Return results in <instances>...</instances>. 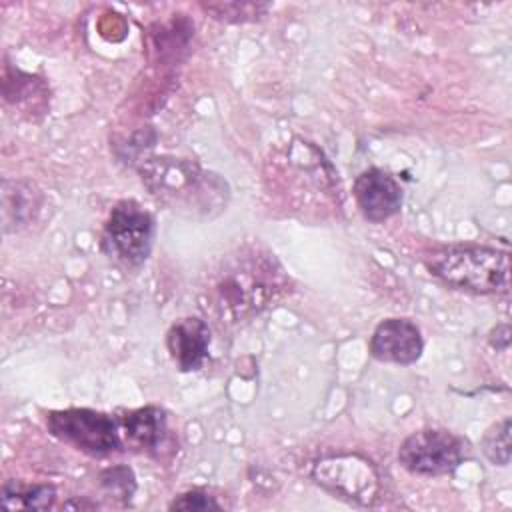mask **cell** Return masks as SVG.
Masks as SVG:
<instances>
[{
  "label": "cell",
  "mask_w": 512,
  "mask_h": 512,
  "mask_svg": "<svg viewBox=\"0 0 512 512\" xmlns=\"http://www.w3.org/2000/svg\"><path fill=\"white\" fill-rule=\"evenodd\" d=\"M288 290V278L274 254L242 246L206 272L200 302L218 322L236 324L260 314Z\"/></svg>",
  "instance_id": "6da1fadb"
},
{
  "label": "cell",
  "mask_w": 512,
  "mask_h": 512,
  "mask_svg": "<svg viewBox=\"0 0 512 512\" xmlns=\"http://www.w3.org/2000/svg\"><path fill=\"white\" fill-rule=\"evenodd\" d=\"M432 276L444 284L476 294L506 292L510 284V256L488 246H452L426 260Z\"/></svg>",
  "instance_id": "7a4b0ae2"
},
{
  "label": "cell",
  "mask_w": 512,
  "mask_h": 512,
  "mask_svg": "<svg viewBox=\"0 0 512 512\" xmlns=\"http://www.w3.org/2000/svg\"><path fill=\"white\" fill-rule=\"evenodd\" d=\"M142 180L148 190L172 210H206L212 202L222 204V182L180 158L164 156L148 160L142 168Z\"/></svg>",
  "instance_id": "3957f363"
},
{
  "label": "cell",
  "mask_w": 512,
  "mask_h": 512,
  "mask_svg": "<svg viewBox=\"0 0 512 512\" xmlns=\"http://www.w3.org/2000/svg\"><path fill=\"white\" fill-rule=\"evenodd\" d=\"M46 426L52 436L90 456H106L122 446L120 422L98 410H54L46 416Z\"/></svg>",
  "instance_id": "277c9868"
},
{
  "label": "cell",
  "mask_w": 512,
  "mask_h": 512,
  "mask_svg": "<svg viewBox=\"0 0 512 512\" xmlns=\"http://www.w3.org/2000/svg\"><path fill=\"white\" fill-rule=\"evenodd\" d=\"M154 240V218L134 200L118 202L102 230V250L116 262L136 268L140 266Z\"/></svg>",
  "instance_id": "5b68a950"
},
{
  "label": "cell",
  "mask_w": 512,
  "mask_h": 512,
  "mask_svg": "<svg viewBox=\"0 0 512 512\" xmlns=\"http://www.w3.org/2000/svg\"><path fill=\"white\" fill-rule=\"evenodd\" d=\"M468 456V442L444 428L410 434L398 448V462L412 474L442 476L456 470Z\"/></svg>",
  "instance_id": "8992f818"
},
{
  "label": "cell",
  "mask_w": 512,
  "mask_h": 512,
  "mask_svg": "<svg viewBox=\"0 0 512 512\" xmlns=\"http://www.w3.org/2000/svg\"><path fill=\"white\" fill-rule=\"evenodd\" d=\"M312 478L330 494L354 504L370 506L378 498V474L370 460L356 454L318 460Z\"/></svg>",
  "instance_id": "52a82bcc"
},
{
  "label": "cell",
  "mask_w": 512,
  "mask_h": 512,
  "mask_svg": "<svg viewBox=\"0 0 512 512\" xmlns=\"http://www.w3.org/2000/svg\"><path fill=\"white\" fill-rule=\"evenodd\" d=\"M354 198L362 216L378 224L400 212L402 186L390 172L368 168L354 180Z\"/></svg>",
  "instance_id": "ba28073f"
},
{
  "label": "cell",
  "mask_w": 512,
  "mask_h": 512,
  "mask_svg": "<svg viewBox=\"0 0 512 512\" xmlns=\"http://www.w3.org/2000/svg\"><path fill=\"white\" fill-rule=\"evenodd\" d=\"M424 340L420 328L408 318L382 320L370 338V354L380 362L412 364L420 358Z\"/></svg>",
  "instance_id": "9c48e42d"
},
{
  "label": "cell",
  "mask_w": 512,
  "mask_h": 512,
  "mask_svg": "<svg viewBox=\"0 0 512 512\" xmlns=\"http://www.w3.org/2000/svg\"><path fill=\"white\" fill-rule=\"evenodd\" d=\"M166 348L180 372L200 370L210 348L208 322L196 316L176 320L166 332Z\"/></svg>",
  "instance_id": "30bf717a"
},
{
  "label": "cell",
  "mask_w": 512,
  "mask_h": 512,
  "mask_svg": "<svg viewBox=\"0 0 512 512\" xmlns=\"http://www.w3.org/2000/svg\"><path fill=\"white\" fill-rule=\"evenodd\" d=\"M120 434L122 444L126 442L138 452L156 456L160 454L168 436L166 412L158 406H144L132 410L120 420Z\"/></svg>",
  "instance_id": "8fae6325"
},
{
  "label": "cell",
  "mask_w": 512,
  "mask_h": 512,
  "mask_svg": "<svg viewBox=\"0 0 512 512\" xmlns=\"http://www.w3.org/2000/svg\"><path fill=\"white\" fill-rule=\"evenodd\" d=\"M2 506L8 510H46L56 500V490L50 484H26L6 480L0 490Z\"/></svg>",
  "instance_id": "7c38bea8"
},
{
  "label": "cell",
  "mask_w": 512,
  "mask_h": 512,
  "mask_svg": "<svg viewBox=\"0 0 512 512\" xmlns=\"http://www.w3.org/2000/svg\"><path fill=\"white\" fill-rule=\"evenodd\" d=\"M484 456L498 466H506L510 462V418L488 428L482 438Z\"/></svg>",
  "instance_id": "4fadbf2b"
},
{
  "label": "cell",
  "mask_w": 512,
  "mask_h": 512,
  "mask_svg": "<svg viewBox=\"0 0 512 512\" xmlns=\"http://www.w3.org/2000/svg\"><path fill=\"white\" fill-rule=\"evenodd\" d=\"M208 12L214 14L218 20L226 22H246V20H256L260 18L266 10L268 4H254V2H230V4H206L204 6Z\"/></svg>",
  "instance_id": "5bb4252c"
},
{
  "label": "cell",
  "mask_w": 512,
  "mask_h": 512,
  "mask_svg": "<svg viewBox=\"0 0 512 512\" xmlns=\"http://www.w3.org/2000/svg\"><path fill=\"white\" fill-rule=\"evenodd\" d=\"M100 484L108 492H112L116 498H122V500H130L134 490H136V480H134V474L128 466L106 468L100 474Z\"/></svg>",
  "instance_id": "9a60e30c"
},
{
  "label": "cell",
  "mask_w": 512,
  "mask_h": 512,
  "mask_svg": "<svg viewBox=\"0 0 512 512\" xmlns=\"http://www.w3.org/2000/svg\"><path fill=\"white\" fill-rule=\"evenodd\" d=\"M168 508L170 510H220V504L206 492L190 490L174 498Z\"/></svg>",
  "instance_id": "2e32d148"
}]
</instances>
